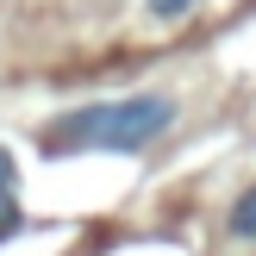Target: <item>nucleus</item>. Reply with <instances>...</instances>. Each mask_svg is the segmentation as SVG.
I'll list each match as a JSON object with an SVG mask.
<instances>
[{
    "label": "nucleus",
    "instance_id": "nucleus-1",
    "mask_svg": "<svg viewBox=\"0 0 256 256\" xmlns=\"http://www.w3.org/2000/svg\"><path fill=\"white\" fill-rule=\"evenodd\" d=\"M175 125L169 94H125V100H94V106L62 112L44 132V156H82V150H112V156H138Z\"/></svg>",
    "mask_w": 256,
    "mask_h": 256
},
{
    "label": "nucleus",
    "instance_id": "nucleus-2",
    "mask_svg": "<svg viewBox=\"0 0 256 256\" xmlns=\"http://www.w3.org/2000/svg\"><path fill=\"white\" fill-rule=\"evenodd\" d=\"M12 188H19V162H12V150L0 144V238L25 225V212H19V200H12Z\"/></svg>",
    "mask_w": 256,
    "mask_h": 256
},
{
    "label": "nucleus",
    "instance_id": "nucleus-3",
    "mask_svg": "<svg viewBox=\"0 0 256 256\" xmlns=\"http://www.w3.org/2000/svg\"><path fill=\"white\" fill-rule=\"evenodd\" d=\"M232 238H244V244H256V188H244V194L232 200Z\"/></svg>",
    "mask_w": 256,
    "mask_h": 256
},
{
    "label": "nucleus",
    "instance_id": "nucleus-4",
    "mask_svg": "<svg viewBox=\"0 0 256 256\" xmlns=\"http://www.w3.org/2000/svg\"><path fill=\"white\" fill-rule=\"evenodd\" d=\"M194 6H200V0H150V12H156L162 25H175L182 12H194Z\"/></svg>",
    "mask_w": 256,
    "mask_h": 256
}]
</instances>
